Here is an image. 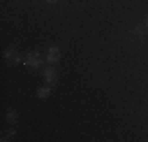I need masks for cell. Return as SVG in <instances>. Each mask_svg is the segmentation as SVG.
Masks as SVG:
<instances>
[{
	"label": "cell",
	"mask_w": 148,
	"mask_h": 142,
	"mask_svg": "<svg viewBox=\"0 0 148 142\" xmlns=\"http://www.w3.org/2000/svg\"><path fill=\"white\" fill-rule=\"evenodd\" d=\"M147 38H148V28L145 26H136L126 33V40L129 43H134V44H140V43L147 41Z\"/></svg>",
	"instance_id": "1"
},
{
	"label": "cell",
	"mask_w": 148,
	"mask_h": 142,
	"mask_svg": "<svg viewBox=\"0 0 148 142\" xmlns=\"http://www.w3.org/2000/svg\"><path fill=\"white\" fill-rule=\"evenodd\" d=\"M41 57H40V52H29L25 57V63L24 65H27V66H32V68H40L41 66Z\"/></svg>",
	"instance_id": "2"
},
{
	"label": "cell",
	"mask_w": 148,
	"mask_h": 142,
	"mask_svg": "<svg viewBox=\"0 0 148 142\" xmlns=\"http://www.w3.org/2000/svg\"><path fill=\"white\" fill-rule=\"evenodd\" d=\"M60 57H62V52H60V49L57 48V46H52V48L47 49V62L49 63L58 62Z\"/></svg>",
	"instance_id": "3"
},
{
	"label": "cell",
	"mask_w": 148,
	"mask_h": 142,
	"mask_svg": "<svg viewBox=\"0 0 148 142\" xmlns=\"http://www.w3.org/2000/svg\"><path fill=\"white\" fill-rule=\"evenodd\" d=\"M44 81L47 82V85H55L57 84V73L54 68H46L44 70Z\"/></svg>",
	"instance_id": "4"
},
{
	"label": "cell",
	"mask_w": 148,
	"mask_h": 142,
	"mask_svg": "<svg viewBox=\"0 0 148 142\" xmlns=\"http://www.w3.org/2000/svg\"><path fill=\"white\" fill-rule=\"evenodd\" d=\"M49 95H51V85H47V87H40L36 90V97L41 98V99L49 98Z\"/></svg>",
	"instance_id": "5"
},
{
	"label": "cell",
	"mask_w": 148,
	"mask_h": 142,
	"mask_svg": "<svg viewBox=\"0 0 148 142\" xmlns=\"http://www.w3.org/2000/svg\"><path fill=\"white\" fill-rule=\"evenodd\" d=\"M5 57H6V60H10V63H19L21 62V55L17 54V51H8Z\"/></svg>",
	"instance_id": "6"
},
{
	"label": "cell",
	"mask_w": 148,
	"mask_h": 142,
	"mask_svg": "<svg viewBox=\"0 0 148 142\" xmlns=\"http://www.w3.org/2000/svg\"><path fill=\"white\" fill-rule=\"evenodd\" d=\"M6 120H8L10 123H16V112L13 111V109H8V112H6Z\"/></svg>",
	"instance_id": "7"
},
{
	"label": "cell",
	"mask_w": 148,
	"mask_h": 142,
	"mask_svg": "<svg viewBox=\"0 0 148 142\" xmlns=\"http://www.w3.org/2000/svg\"><path fill=\"white\" fill-rule=\"evenodd\" d=\"M13 136H14V131H13V130L11 131H6V133L2 136V141H11Z\"/></svg>",
	"instance_id": "8"
},
{
	"label": "cell",
	"mask_w": 148,
	"mask_h": 142,
	"mask_svg": "<svg viewBox=\"0 0 148 142\" xmlns=\"http://www.w3.org/2000/svg\"><path fill=\"white\" fill-rule=\"evenodd\" d=\"M46 2H47V3H52V5H54V3H58L60 0H46Z\"/></svg>",
	"instance_id": "9"
},
{
	"label": "cell",
	"mask_w": 148,
	"mask_h": 142,
	"mask_svg": "<svg viewBox=\"0 0 148 142\" xmlns=\"http://www.w3.org/2000/svg\"><path fill=\"white\" fill-rule=\"evenodd\" d=\"M145 27L148 28V17H147V21H145Z\"/></svg>",
	"instance_id": "10"
}]
</instances>
